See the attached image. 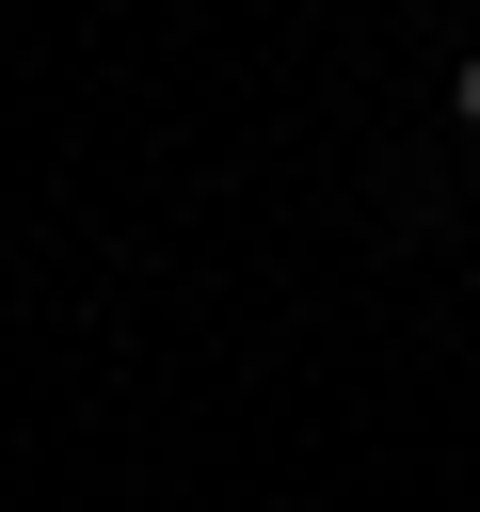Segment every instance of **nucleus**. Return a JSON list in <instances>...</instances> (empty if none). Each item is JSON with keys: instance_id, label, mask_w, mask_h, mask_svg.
I'll return each instance as SVG.
<instances>
[{"instance_id": "f257e3e1", "label": "nucleus", "mask_w": 480, "mask_h": 512, "mask_svg": "<svg viewBox=\"0 0 480 512\" xmlns=\"http://www.w3.org/2000/svg\"><path fill=\"white\" fill-rule=\"evenodd\" d=\"M448 112H464V128H480V48H464V80H448Z\"/></svg>"}]
</instances>
